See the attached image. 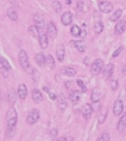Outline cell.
Masks as SVG:
<instances>
[{
  "instance_id": "cell-14",
  "label": "cell",
  "mask_w": 126,
  "mask_h": 141,
  "mask_svg": "<svg viewBox=\"0 0 126 141\" xmlns=\"http://www.w3.org/2000/svg\"><path fill=\"white\" fill-rule=\"evenodd\" d=\"M126 30V21L125 20H120V21H118L117 25H115V28L114 31L117 34H121L124 31Z\"/></svg>"
},
{
  "instance_id": "cell-33",
  "label": "cell",
  "mask_w": 126,
  "mask_h": 141,
  "mask_svg": "<svg viewBox=\"0 0 126 141\" xmlns=\"http://www.w3.org/2000/svg\"><path fill=\"white\" fill-rule=\"evenodd\" d=\"M52 7H54V10H55L57 13H59L61 10H62V6H61V3H59V1H54V3H52Z\"/></svg>"
},
{
  "instance_id": "cell-19",
  "label": "cell",
  "mask_w": 126,
  "mask_h": 141,
  "mask_svg": "<svg viewBox=\"0 0 126 141\" xmlns=\"http://www.w3.org/2000/svg\"><path fill=\"white\" fill-rule=\"evenodd\" d=\"M31 95H32V100H34V101L36 102V103H39V102H41V101L43 100L42 93H41V91H39L38 89H34Z\"/></svg>"
},
{
  "instance_id": "cell-22",
  "label": "cell",
  "mask_w": 126,
  "mask_h": 141,
  "mask_svg": "<svg viewBox=\"0 0 126 141\" xmlns=\"http://www.w3.org/2000/svg\"><path fill=\"white\" fill-rule=\"evenodd\" d=\"M56 55H57V59H58L59 62H62V61L64 59V46L62 45V44L58 46V48H57Z\"/></svg>"
},
{
  "instance_id": "cell-18",
  "label": "cell",
  "mask_w": 126,
  "mask_h": 141,
  "mask_svg": "<svg viewBox=\"0 0 126 141\" xmlns=\"http://www.w3.org/2000/svg\"><path fill=\"white\" fill-rule=\"evenodd\" d=\"M62 73L65 75V76H69V77H73L76 75V70L71 66H64V68L62 69Z\"/></svg>"
},
{
  "instance_id": "cell-26",
  "label": "cell",
  "mask_w": 126,
  "mask_h": 141,
  "mask_svg": "<svg viewBox=\"0 0 126 141\" xmlns=\"http://www.w3.org/2000/svg\"><path fill=\"white\" fill-rule=\"evenodd\" d=\"M45 64L48 65L50 69L55 68V61H54V57L51 55H48V56L45 57Z\"/></svg>"
},
{
  "instance_id": "cell-28",
  "label": "cell",
  "mask_w": 126,
  "mask_h": 141,
  "mask_svg": "<svg viewBox=\"0 0 126 141\" xmlns=\"http://www.w3.org/2000/svg\"><path fill=\"white\" fill-rule=\"evenodd\" d=\"M121 14H123V11H121V10H117V11L113 12V14L109 17V20H111V21H117V20L121 17Z\"/></svg>"
},
{
  "instance_id": "cell-24",
  "label": "cell",
  "mask_w": 126,
  "mask_h": 141,
  "mask_svg": "<svg viewBox=\"0 0 126 141\" xmlns=\"http://www.w3.org/2000/svg\"><path fill=\"white\" fill-rule=\"evenodd\" d=\"M17 93H16V90L14 89H10L9 91V102H10V105H14L16 103V97H17Z\"/></svg>"
},
{
  "instance_id": "cell-3",
  "label": "cell",
  "mask_w": 126,
  "mask_h": 141,
  "mask_svg": "<svg viewBox=\"0 0 126 141\" xmlns=\"http://www.w3.org/2000/svg\"><path fill=\"white\" fill-rule=\"evenodd\" d=\"M102 69H104V61L101 58H98L93 62L90 71H92L93 75H99V73L102 71Z\"/></svg>"
},
{
  "instance_id": "cell-5",
  "label": "cell",
  "mask_w": 126,
  "mask_h": 141,
  "mask_svg": "<svg viewBox=\"0 0 126 141\" xmlns=\"http://www.w3.org/2000/svg\"><path fill=\"white\" fill-rule=\"evenodd\" d=\"M123 110H124V103L121 100H117L113 105V114L115 116H119L123 114Z\"/></svg>"
},
{
  "instance_id": "cell-7",
  "label": "cell",
  "mask_w": 126,
  "mask_h": 141,
  "mask_svg": "<svg viewBox=\"0 0 126 141\" xmlns=\"http://www.w3.org/2000/svg\"><path fill=\"white\" fill-rule=\"evenodd\" d=\"M99 10H100L102 13H109V12L112 11V4L104 0V1H101L99 4Z\"/></svg>"
},
{
  "instance_id": "cell-21",
  "label": "cell",
  "mask_w": 126,
  "mask_h": 141,
  "mask_svg": "<svg viewBox=\"0 0 126 141\" xmlns=\"http://www.w3.org/2000/svg\"><path fill=\"white\" fill-rule=\"evenodd\" d=\"M102 97V93L100 91V89H94L92 91V101L93 102H99Z\"/></svg>"
},
{
  "instance_id": "cell-17",
  "label": "cell",
  "mask_w": 126,
  "mask_h": 141,
  "mask_svg": "<svg viewBox=\"0 0 126 141\" xmlns=\"http://www.w3.org/2000/svg\"><path fill=\"white\" fill-rule=\"evenodd\" d=\"M71 44L76 50H78V52H84V50H86V45L82 40H73Z\"/></svg>"
},
{
  "instance_id": "cell-31",
  "label": "cell",
  "mask_w": 126,
  "mask_h": 141,
  "mask_svg": "<svg viewBox=\"0 0 126 141\" xmlns=\"http://www.w3.org/2000/svg\"><path fill=\"white\" fill-rule=\"evenodd\" d=\"M94 31H95V33H101L104 31V24H102V21H96L94 24Z\"/></svg>"
},
{
  "instance_id": "cell-2",
  "label": "cell",
  "mask_w": 126,
  "mask_h": 141,
  "mask_svg": "<svg viewBox=\"0 0 126 141\" xmlns=\"http://www.w3.org/2000/svg\"><path fill=\"white\" fill-rule=\"evenodd\" d=\"M18 57H19V62H20L22 68L28 73L32 72V68H31V64H30V61H29V56H28V54H26V51L20 50Z\"/></svg>"
},
{
  "instance_id": "cell-1",
  "label": "cell",
  "mask_w": 126,
  "mask_h": 141,
  "mask_svg": "<svg viewBox=\"0 0 126 141\" xmlns=\"http://www.w3.org/2000/svg\"><path fill=\"white\" fill-rule=\"evenodd\" d=\"M17 118H18L17 110L11 107L9 110H7V113H6V122H7V127H9V129H13V128L16 127V124H17Z\"/></svg>"
},
{
  "instance_id": "cell-35",
  "label": "cell",
  "mask_w": 126,
  "mask_h": 141,
  "mask_svg": "<svg viewBox=\"0 0 126 141\" xmlns=\"http://www.w3.org/2000/svg\"><path fill=\"white\" fill-rule=\"evenodd\" d=\"M121 51H123V48H121V46H120V48H118L117 50H115L114 52H113L112 57H113V58H115V57H118V56H119V55L121 54Z\"/></svg>"
},
{
  "instance_id": "cell-32",
  "label": "cell",
  "mask_w": 126,
  "mask_h": 141,
  "mask_svg": "<svg viewBox=\"0 0 126 141\" xmlns=\"http://www.w3.org/2000/svg\"><path fill=\"white\" fill-rule=\"evenodd\" d=\"M106 114H107V110H102L101 112V114L99 115V123H104L105 120H106Z\"/></svg>"
},
{
  "instance_id": "cell-38",
  "label": "cell",
  "mask_w": 126,
  "mask_h": 141,
  "mask_svg": "<svg viewBox=\"0 0 126 141\" xmlns=\"http://www.w3.org/2000/svg\"><path fill=\"white\" fill-rule=\"evenodd\" d=\"M56 135H57V129H56V128H54V129L51 130V133H50V136H51V138H55Z\"/></svg>"
},
{
  "instance_id": "cell-9",
  "label": "cell",
  "mask_w": 126,
  "mask_h": 141,
  "mask_svg": "<svg viewBox=\"0 0 126 141\" xmlns=\"http://www.w3.org/2000/svg\"><path fill=\"white\" fill-rule=\"evenodd\" d=\"M61 21H62V24L65 26L70 25L71 21H73V14H71V12H64V13L62 14Z\"/></svg>"
},
{
  "instance_id": "cell-40",
  "label": "cell",
  "mask_w": 126,
  "mask_h": 141,
  "mask_svg": "<svg viewBox=\"0 0 126 141\" xmlns=\"http://www.w3.org/2000/svg\"><path fill=\"white\" fill-rule=\"evenodd\" d=\"M86 34H87V32H86V31H81V32H80V37H81V38H84Z\"/></svg>"
},
{
  "instance_id": "cell-41",
  "label": "cell",
  "mask_w": 126,
  "mask_h": 141,
  "mask_svg": "<svg viewBox=\"0 0 126 141\" xmlns=\"http://www.w3.org/2000/svg\"><path fill=\"white\" fill-rule=\"evenodd\" d=\"M121 72H123V75H126V64L123 66V69H121Z\"/></svg>"
},
{
  "instance_id": "cell-13",
  "label": "cell",
  "mask_w": 126,
  "mask_h": 141,
  "mask_svg": "<svg viewBox=\"0 0 126 141\" xmlns=\"http://www.w3.org/2000/svg\"><path fill=\"white\" fill-rule=\"evenodd\" d=\"M113 70H114V65H113L112 63L107 64L106 66L104 68V71H102V73H104V77H105V78H109V77L112 76Z\"/></svg>"
},
{
  "instance_id": "cell-6",
  "label": "cell",
  "mask_w": 126,
  "mask_h": 141,
  "mask_svg": "<svg viewBox=\"0 0 126 141\" xmlns=\"http://www.w3.org/2000/svg\"><path fill=\"white\" fill-rule=\"evenodd\" d=\"M34 21L36 24V26L39 28V30H43L45 26V20H44V17H43L42 14H35L34 16Z\"/></svg>"
},
{
  "instance_id": "cell-4",
  "label": "cell",
  "mask_w": 126,
  "mask_h": 141,
  "mask_svg": "<svg viewBox=\"0 0 126 141\" xmlns=\"http://www.w3.org/2000/svg\"><path fill=\"white\" fill-rule=\"evenodd\" d=\"M39 116H41V114H39V110H38V109L31 110L30 113H29L28 117H26V122H28L29 124L36 123V122L39 120Z\"/></svg>"
},
{
  "instance_id": "cell-27",
  "label": "cell",
  "mask_w": 126,
  "mask_h": 141,
  "mask_svg": "<svg viewBox=\"0 0 126 141\" xmlns=\"http://www.w3.org/2000/svg\"><path fill=\"white\" fill-rule=\"evenodd\" d=\"M29 32H30V34H32L34 37H39V34H41V31H39V28L37 27L36 25H32L29 27Z\"/></svg>"
},
{
  "instance_id": "cell-15",
  "label": "cell",
  "mask_w": 126,
  "mask_h": 141,
  "mask_svg": "<svg viewBox=\"0 0 126 141\" xmlns=\"http://www.w3.org/2000/svg\"><path fill=\"white\" fill-rule=\"evenodd\" d=\"M117 128H118V132H124L126 128V113L123 114V116L120 117V120L118 121L117 123Z\"/></svg>"
},
{
  "instance_id": "cell-29",
  "label": "cell",
  "mask_w": 126,
  "mask_h": 141,
  "mask_svg": "<svg viewBox=\"0 0 126 141\" xmlns=\"http://www.w3.org/2000/svg\"><path fill=\"white\" fill-rule=\"evenodd\" d=\"M0 68H4V69H6L7 71H10V70H11V65H10V63L7 62L5 58L0 57Z\"/></svg>"
},
{
  "instance_id": "cell-12",
  "label": "cell",
  "mask_w": 126,
  "mask_h": 141,
  "mask_svg": "<svg viewBox=\"0 0 126 141\" xmlns=\"http://www.w3.org/2000/svg\"><path fill=\"white\" fill-rule=\"evenodd\" d=\"M92 113H93V107L90 105H88V103H86V105L82 107V115H83V117L89 118Z\"/></svg>"
},
{
  "instance_id": "cell-10",
  "label": "cell",
  "mask_w": 126,
  "mask_h": 141,
  "mask_svg": "<svg viewBox=\"0 0 126 141\" xmlns=\"http://www.w3.org/2000/svg\"><path fill=\"white\" fill-rule=\"evenodd\" d=\"M17 95L20 100H25L26 96H28V88H26L25 84H19L17 90Z\"/></svg>"
},
{
  "instance_id": "cell-16",
  "label": "cell",
  "mask_w": 126,
  "mask_h": 141,
  "mask_svg": "<svg viewBox=\"0 0 126 141\" xmlns=\"http://www.w3.org/2000/svg\"><path fill=\"white\" fill-rule=\"evenodd\" d=\"M57 105H58V108L61 110H64L67 109V100H65V96L63 95V94H61V95L58 96V99H57Z\"/></svg>"
},
{
  "instance_id": "cell-36",
  "label": "cell",
  "mask_w": 126,
  "mask_h": 141,
  "mask_svg": "<svg viewBox=\"0 0 126 141\" xmlns=\"http://www.w3.org/2000/svg\"><path fill=\"white\" fill-rule=\"evenodd\" d=\"M111 88H112L113 90H115L118 88V82L117 81H112V83H111Z\"/></svg>"
},
{
  "instance_id": "cell-11",
  "label": "cell",
  "mask_w": 126,
  "mask_h": 141,
  "mask_svg": "<svg viewBox=\"0 0 126 141\" xmlns=\"http://www.w3.org/2000/svg\"><path fill=\"white\" fill-rule=\"evenodd\" d=\"M39 39V45L42 49H47L49 45V39H48V34L47 33H41L38 37Z\"/></svg>"
},
{
  "instance_id": "cell-8",
  "label": "cell",
  "mask_w": 126,
  "mask_h": 141,
  "mask_svg": "<svg viewBox=\"0 0 126 141\" xmlns=\"http://www.w3.org/2000/svg\"><path fill=\"white\" fill-rule=\"evenodd\" d=\"M47 32H48V37H50V38H56L57 36V28H56V25L51 21V23L48 24V26H47Z\"/></svg>"
},
{
  "instance_id": "cell-23",
  "label": "cell",
  "mask_w": 126,
  "mask_h": 141,
  "mask_svg": "<svg viewBox=\"0 0 126 141\" xmlns=\"http://www.w3.org/2000/svg\"><path fill=\"white\" fill-rule=\"evenodd\" d=\"M7 16H9V18L11 20H13V21H17L18 20V13L17 11L14 9H12V7H10L9 10H7Z\"/></svg>"
},
{
  "instance_id": "cell-42",
  "label": "cell",
  "mask_w": 126,
  "mask_h": 141,
  "mask_svg": "<svg viewBox=\"0 0 126 141\" xmlns=\"http://www.w3.org/2000/svg\"><path fill=\"white\" fill-rule=\"evenodd\" d=\"M57 141H67V138H59Z\"/></svg>"
},
{
  "instance_id": "cell-34",
  "label": "cell",
  "mask_w": 126,
  "mask_h": 141,
  "mask_svg": "<svg viewBox=\"0 0 126 141\" xmlns=\"http://www.w3.org/2000/svg\"><path fill=\"white\" fill-rule=\"evenodd\" d=\"M98 141H109V134H108V133H104V134H101L100 138L98 139Z\"/></svg>"
},
{
  "instance_id": "cell-43",
  "label": "cell",
  "mask_w": 126,
  "mask_h": 141,
  "mask_svg": "<svg viewBox=\"0 0 126 141\" xmlns=\"http://www.w3.org/2000/svg\"><path fill=\"white\" fill-rule=\"evenodd\" d=\"M70 85H71V83H70V82H67V83H65V87H67V88H70Z\"/></svg>"
},
{
  "instance_id": "cell-20",
  "label": "cell",
  "mask_w": 126,
  "mask_h": 141,
  "mask_svg": "<svg viewBox=\"0 0 126 141\" xmlns=\"http://www.w3.org/2000/svg\"><path fill=\"white\" fill-rule=\"evenodd\" d=\"M35 59H36V62L38 65H41V66H44L45 65V56L43 52H38V54L35 56Z\"/></svg>"
},
{
  "instance_id": "cell-37",
  "label": "cell",
  "mask_w": 126,
  "mask_h": 141,
  "mask_svg": "<svg viewBox=\"0 0 126 141\" xmlns=\"http://www.w3.org/2000/svg\"><path fill=\"white\" fill-rule=\"evenodd\" d=\"M76 84H77L78 87H81V88H84V87H86V85H84V83L82 82V79H77V81H76Z\"/></svg>"
},
{
  "instance_id": "cell-39",
  "label": "cell",
  "mask_w": 126,
  "mask_h": 141,
  "mask_svg": "<svg viewBox=\"0 0 126 141\" xmlns=\"http://www.w3.org/2000/svg\"><path fill=\"white\" fill-rule=\"evenodd\" d=\"M49 96H50V99H51V100H56V95H55L54 93H51V91L49 93Z\"/></svg>"
},
{
  "instance_id": "cell-25",
  "label": "cell",
  "mask_w": 126,
  "mask_h": 141,
  "mask_svg": "<svg viewBox=\"0 0 126 141\" xmlns=\"http://www.w3.org/2000/svg\"><path fill=\"white\" fill-rule=\"evenodd\" d=\"M69 99H70V101H71L73 105H76V103L80 101V95H78L77 91H71L70 95H69Z\"/></svg>"
},
{
  "instance_id": "cell-30",
  "label": "cell",
  "mask_w": 126,
  "mask_h": 141,
  "mask_svg": "<svg viewBox=\"0 0 126 141\" xmlns=\"http://www.w3.org/2000/svg\"><path fill=\"white\" fill-rule=\"evenodd\" d=\"M80 32H81V30H80V27L77 25H73L71 28H70V33H71L73 37H80Z\"/></svg>"
}]
</instances>
